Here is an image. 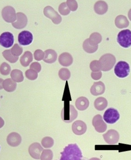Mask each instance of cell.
Returning a JSON list of instances; mask_svg holds the SVG:
<instances>
[{
	"label": "cell",
	"instance_id": "cell-42",
	"mask_svg": "<svg viewBox=\"0 0 131 160\" xmlns=\"http://www.w3.org/2000/svg\"><path fill=\"white\" fill-rule=\"evenodd\" d=\"M4 125V121L2 118L0 117V128H2Z\"/></svg>",
	"mask_w": 131,
	"mask_h": 160
},
{
	"label": "cell",
	"instance_id": "cell-18",
	"mask_svg": "<svg viewBox=\"0 0 131 160\" xmlns=\"http://www.w3.org/2000/svg\"><path fill=\"white\" fill-rule=\"evenodd\" d=\"M44 57L43 60L46 63L48 64H52L56 61L57 58V54L56 52L54 50H46L44 52Z\"/></svg>",
	"mask_w": 131,
	"mask_h": 160
},
{
	"label": "cell",
	"instance_id": "cell-25",
	"mask_svg": "<svg viewBox=\"0 0 131 160\" xmlns=\"http://www.w3.org/2000/svg\"><path fill=\"white\" fill-rule=\"evenodd\" d=\"M33 60V56L31 52L30 51H26L20 58V62L22 66L27 67L30 65Z\"/></svg>",
	"mask_w": 131,
	"mask_h": 160
},
{
	"label": "cell",
	"instance_id": "cell-29",
	"mask_svg": "<svg viewBox=\"0 0 131 160\" xmlns=\"http://www.w3.org/2000/svg\"><path fill=\"white\" fill-rule=\"evenodd\" d=\"M3 56L7 60L11 63H14L18 61L19 57L13 56L11 52V50H6L2 52Z\"/></svg>",
	"mask_w": 131,
	"mask_h": 160
},
{
	"label": "cell",
	"instance_id": "cell-19",
	"mask_svg": "<svg viewBox=\"0 0 131 160\" xmlns=\"http://www.w3.org/2000/svg\"><path fill=\"white\" fill-rule=\"evenodd\" d=\"M59 62L63 67H68L72 64L73 58L69 53L68 52H64L59 56Z\"/></svg>",
	"mask_w": 131,
	"mask_h": 160
},
{
	"label": "cell",
	"instance_id": "cell-11",
	"mask_svg": "<svg viewBox=\"0 0 131 160\" xmlns=\"http://www.w3.org/2000/svg\"><path fill=\"white\" fill-rule=\"evenodd\" d=\"M14 42V37L11 32H7L0 35V45L5 48L12 47Z\"/></svg>",
	"mask_w": 131,
	"mask_h": 160
},
{
	"label": "cell",
	"instance_id": "cell-17",
	"mask_svg": "<svg viewBox=\"0 0 131 160\" xmlns=\"http://www.w3.org/2000/svg\"><path fill=\"white\" fill-rule=\"evenodd\" d=\"M105 91V86L102 81L95 82L91 88V93L92 95H100L104 93Z\"/></svg>",
	"mask_w": 131,
	"mask_h": 160
},
{
	"label": "cell",
	"instance_id": "cell-12",
	"mask_svg": "<svg viewBox=\"0 0 131 160\" xmlns=\"http://www.w3.org/2000/svg\"><path fill=\"white\" fill-rule=\"evenodd\" d=\"M33 39L32 33L28 31H23L18 35V42L20 45L22 46H28L31 44Z\"/></svg>",
	"mask_w": 131,
	"mask_h": 160
},
{
	"label": "cell",
	"instance_id": "cell-26",
	"mask_svg": "<svg viewBox=\"0 0 131 160\" xmlns=\"http://www.w3.org/2000/svg\"><path fill=\"white\" fill-rule=\"evenodd\" d=\"M11 77L14 82L18 83L22 82L24 79L22 72L18 69H14L12 71L11 73Z\"/></svg>",
	"mask_w": 131,
	"mask_h": 160
},
{
	"label": "cell",
	"instance_id": "cell-43",
	"mask_svg": "<svg viewBox=\"0 0 131 160\" xmlns=\"http://www.w3.org/2000/svg\"><path fill=\"white\" fill-rule=\"evenodd\" d=\"M4 80L2 78H0V90H2L3 88V83Z\"/></svg>",
	"mask_w": 131,
	"mask_h": 160
},
{
	"label": "cell",
	"instance_id": "cell-21",
	"mask_svg": "<svg viewBox=\"0 0 131 160\" xmlns=\"http://www.w3.org/2000/svg\"><path fill=\"white\" fill-rule=\"evenodd\" d=\"M89 101L87 98L84 97H79L76 100L75 105L79 111H83L88 108L89 106Z\"/></svg>",
	"mask_w": 131,
	"mask_h": 160
},
{
	"label": "cell",
	"instance_id": "cell-23",
	"mask_svg": "<svg viewBox=\"0 0 131 160\" xmlns=\"http://www.w3.org/2000/svg\"><path fill=\"white\" fill-rule=\"evenodd\" d=\"M108 106V101L104 97H99L96 98L94 102V107L96 110L102 111Z\"/></svg>",
	"mask_w": 131,
	"mask_h": 160
},
{
	"label": "cell",
	"instance_id": "cell-35",
	"mask_svg": "<svg viewBox=\"0 0 131 160\" xmlns=\"http://www.w3.org/2000/svg\"><path fill=\"white\" fill-rule=\"evenodd\" d=\"M25 74L27 78L30 80H35L38 77V72L30 69L26 72Z\"/></svg>",
	"mask_w": 131,
	"mask_h": 160
},
{
	"label": "cell",
	"instance_id": "cell-14",
	"mask_svg": "<svg viewBox=\"0 0 131 160\" xmlns=\"http://www.w3.org/2000/svg\"><path fill=\"white\" fill-rule=\"evenodd\" d=\"M72 131L75 135L81 136L86 133L87 131V125L84 122L77 120L72 124Z\"/></svg>",
	"mask_w": 131,
	"mask_h": 160
},
{
	"label": "cell",
	"instance_id": "cell-16",
	"mask_svg": "<svg viewBox=\"0 0 131 160\" xmlns=\"http://www.w3.org/2000/svg\"><path fill=\"white\" fill-rule=\"evenodd\" d=\"M22 138L21 135L16 132H12L7 136V141L8 145L15 147L20 145L21 142Z\"/></svg>",
	"mask_w": 131,
	"mask_h": 160
},
{
	"label": "cell",
	"instance_id": "cell-8",
	"mask_svg": "<svg viewBox=\"0 0 131 160\" xmlns=\"http://www.w3.org/2000/svg\"><path fill=\"white\" fill-rule=\"evenodd\" d=\"M44 15L52 20L55 24H59L62 22V17L56 11L50 6H47L44 10Z\"/></svg>",
	"mask_w": 131,
	"mask_h": 160
},
{
	"label": "cell",
	"instance_id": "cell-1",
	"mask_svg": "<svg viewBox=\"0 0 131 160\" xmlns=\"http://www.w3.org/2000/svg\"><path fill=\"white\" fill-rule=\"evenodd\" d=\"M60 160H82V151L76 143L68 144L61 152Z\"/></svg>",
	"mask_w": 131,
	"mask_h": 160
},
{
	"label": "cell",
	"instance_id": "cell-39",
	"mask_svg": "<svg viewBox=\"0 0 131 160\" xmlns=\"http://www.w3.org/2000/svg\"><path fill=\"white\" fill-rule=\"evenodd\" d=\"M66 3L69 9L71 11H75L78 8L77 2L75 1H68Z\"/></svg>",
	"mask_w": 131,
	"mask_h": 160
},
{
	"label": "cell",
	"instance_id": "cell-3",
	"mask_svg": "<svg viewBox=\"0 0 131 160\" xmlns=\"http://www.w3.org/2000/svg\"><path fill=\"white\" fill-rule=\"evenodd\" d=\"M101 70L104 72L109 71L113 68L116 62V58L110 53L104 54L99 60Z\"/></svg>",
	"mask_w": 131,
	"mask_h": 160
},
{
	"label": "cell",
	"instance_id": "cell-2",
	"mask_svg": "<svg viewBox=\"0 0 131 160\" xmlns=\"http://www.w3.org/2000/svg\"><path fill=\"white\" fill-rule=\"evenodd\" d=\"M78 115V112L71 104L65 105L61 112L62 120L67 123L72 122L76 119Z\"/></svg>",
	"mask_w": 131,
	"mask_h": 160
},
{
	"label": "cell",
	"instance_id": "cell-36",
	"mask_svg": "<svg viewBox=\"0 0 131 160\" xmlns=\"http://www.w3.org/2000/svg\"><path fill=\"white\" fill-rule=\"evenodd\" d=\"M90 68L92 72H98L101 70V66L98 60H95L92 61L90 65Z\"/></svg>",
	"mask_w": 131,
	"mask_h": 160
},
{
	"label": "cell",
	"instance_id": "cell-24",
	"mask_svg": "<svg viewBox=\"0 0 131 160\" xmlns=\"http://www.w3.org/2000/svg\"><path fill=\"white\" fill-rule=\"evenodd\" d=\"M3 87L6 91L11 92L16 90L17 84L11 78H7L4 81Z\"/></svg>",
	"mask_w": 131,
	"mask_h": 160
},
{
	"label": "cell",
	"instance_id": "cell-15",
	"mask_svg": "<svg viewBox=\"0 0 131 160\" xmlns=\"http://www.w3.org/2000/svg\"><path fill=\"white\" fill-rule=\"evenodd\" d=\"M17 19L16 22L12 23V25L16 29H22L26 26L27 24V18L26 15L21 12L16 14Z\"/></svg>",
	"mask_w": 131,
	"mask_h": 160
},
{
	"label": "cell",
	"instance_id": "cell-40",
	"mask_svg": "<svg viewBox=\"0 0 131 160\" xmlns=\"http://www.w3.org/2000/svg\"><path fill=\"white\" fill-rule=\"evenodd\" d=\"M30 69L38 73L40 72L41 70V65L38 62H34L30 65Z\"/></svg>",
	"mask_w": 131,
	"mask_h": 160
},
{
	"label": "cell",
	"instance_id": "cell-28",
	"mask_svg": "<svg viewBox=\"0 0 131 160\" xmlns=\"http://www.w3.org/2000/svg\"><path fill=\"white\" fill-rule=\"evenodd\" d=\"M83 48L86 52L89 53H92L95 52L98 48V45L96 46H92L91 45L89 42V39L85 40L83 43Z\"/></svg>",
	"mask_w": 131,
	"mask_h": 160
},
{
	"label": "cell",
	"instance_id": "cell-6",
	"mask_svg": "<svg viewBox=\"0 0 131 160\" xmlns=\"http://www.w3.org/2000/svg\"><path fill=\"white\" fill-rule=\"evenodd\" d=\"M120 118V115L117 110L110 108L105 111L104 115V119L109 124H114L117 122Z\"/></svg>",
	"mask_w": 131,
	"mask_h": 160
},
{
	"label": "cell",
	"instance_id": "cell-27",
	"mask_svg": "<svg viewBox=\"0 0 131 160\" xmlns=\"http://www.w3.org/2000/svg\"><path fill=\"white\" fill-rule=\"evenodd\" d=\"M102 36L98 32H93L90 35L89 42L91 45L92 46H96L98 45L102 41Z\"/></svg>",
	"mask_w": 131,
	"mask_h": 160
},
{
	"label": "cell",
	"instance_id": "cell-41",
	"mask_svg": "<svg viewBox=\"0 0 131 160\" xmlns=\"http://www.w3.org/2000/svg\"><path fill=\"white\" fill-rule=\"evenodd\" d=\"M91 76L94 80H98L102 77V73L101 71L98 72H92Z\"/></svg>",
	"mask_w": 131,
	"mask_h": 160
},
{
	"label": "cell",
	"instance_id": "cell-7",
	"mask_svg": "<svg viewBox=\"0 0 131 160\" xmlns=\"http://www.w3.org/2000/svg\"><path fill=\"white\" fill-rule=\"evenodd\" d=\"M2 14L3 19L8 23H13L17 19L15 9L11 6L4 8L2 10Z\"/></svg>",
	"mask_w": 131,
	"mask_h": 160
},
{
	"label": "cell",
	"instance_id": "cell-5",
	"mask_svg": "<svg viewBox=\"0 0 131 160\" xmlns=\"http://www.w3.org/2000/svg\"><path fill=\"white\" fill-rule=\"evenodd\" d=\"M130 71V66L127 62L120 61L118 62L114 69V72L116 76L119 78L127 77Z\"/></svg>",
	"mask_w": 131,
	"mask_h": 160
},
{
	"label": "cell",
	"instance_id": "cell-44",
	"mask_svg": "<svg viewBox=\"0 0 131 160\" xmlns=\"http://www.w3.org/2000/svg\"><path fill=\"white\" fill-rule=\"evenodd\" d=\"M128 16H129V19L131 21V8L130 9L129 13H128Z\"/></svg>",
	"mask_w": 131,
	"mask_h": 160
},
{
	"label": "cell",
	"instance_id": "cell-13",
	"mask_svg": "<svg viewBox=\"0 0 131 160\" xmlns=\"http://www.w3.org/2000/svg\"><path fill=\"white\" fill-rule=\"evenodd\" d=\"M44 150L40 143L34 142L30 146L28 151L31 158L39 160L40 159L41 153Z\"/></svg>",
	"mask_w": 131,
	"mask_h": 160
},
{
	"label": "cell",
	"instance_id": "cell-4",
	"mask_svg": "<svg viewBox=\"0 0 131 160\" xmlns=\"http://www.w3.org/2000/svg\"><path fill=\"white\" fill-rule=\"evenodd\" d=\"M117 42L120 46L128 48L131 46V31L129 29H125L119 32L117 35Z\"/></svg>",
	"mask_w": 131,
	"mask_h": 160
},
{
	"label": "cell",
	"instance_id": "cell-37",
	"mask_svg": "<svg viewBox=\"0 0 131 160\" xmlns=\"http://www.w3.org/2000/svg\"><path fill=\"white\" fill-rule=\"evenodd\" d=\"M59 11L61 15H67L70 13V10L68 8L67 3L63 2L60 5L59 7Z\"/></svg>",
	"mask_w": 131,
	"mask_h": 160
},
{
	"label": "cell",
	"instance_id": "cell-34",
	"mask_svg": "<svg viewBox=\"0 0 131 160\" xmlns=\"http://www.w3.org/2000/svg\"><path fill=\"white\" fill-rule=\"evenodd\" d=\"M10 50L12 54L15 57H19L23 52L22 48L18 44H15Z\"/></svg>",
	"mask_w": 131,
	"mask_h": 160
},
{
	"label": "cell",
	"instance_id": "cell-32",
	"mask_svg": "<svg viewBox=\"0 0 131 160\" xmlns=\"http://www.w3.org/2000/svg\"><path fill=\"white\" fill-rule=\"evenodd\" d=\"M11 70V67L6 62H3L0 66V73L3 75H8Z\"/></svg>",
	"mask_w": 131,
	"mask_h": 160
},
{
	"label": "cell",
	"instance_id": "cell-45",
	"mask_svg": "<svg viewBox=\"0 0 131 160\" xmlns=\"http://www.w3.org/2000/svg\"><path fill=\"white\" fill-rule=\"evenodd\" d=\"M89 160H100V159L98 158H91L90 159H89Z\"/></svg>",
	"mask_w": 131,
	"mask_h": 160
},
{
	"label": "cell",
	"instance_id": "cell-10",
	"mask_svg": "<svg viewBox=\"0 0 131 160\" xmlns=\"http://www.w3.org/2000/svg\"><path fill=\"white\" fill-rule=\"evenodd\" d=\"M104 139L107 143L111 145L116 144L119 138V134L115 130H110L103 135Z\"/></svg>",
	"mask_w": 131,
	"mask_h": 160
},
{
	"label": "cell",
	"instance_id": "cell-20",
	"mask_svg": "<svg viewBox=\"0 0 131 160\" xmlns=\"http://www.w3.org/2000/svg\"><path fill=\"white\" fill-rule=\"evenodd\" d=\"M94 8L96 14L104 15L108 11V6L107 3L104 1H98L95 4Z\"/></svg>",
	"mask_w": 131,
	"mask_h": 160
},
{
	"label": "cell",
	"instance_id": "cell-9",
	"mask_svg": "<svg viewBox=\"0 0 131 160\" xmlns=\"http://www.w3.org/2000/svg\"><path fill=\"white\" fill-rule=\"evenodd\" d=\"M92 125L96 131L99 133H103L106 131L107 125L103 120L102 116L97 114L92 119Z\"/></svg>",
	"mask_w": 131,
	"mask_h": 160
},
{
	"label": "cell",
	"instance_id": "cell-22",
	"mask_svg": "<svg viewBox=\"0 0 131 160\" xmlns=\"http://www.w3.org/2000/svg\"><path fill=\"white\" fill-rule=\"evenodd\" d=\"M115 25L118 28L121 29L129 27V22L126 16L123 15H119L115 18Z\"/></svg>",
	"mask_w": 131,
	"mask_h": 160
},
{
	"label": "cell",
	"instance_id": "cell-31",
	"mask_svg": "<svg viewBox=\"0 0 131 160\" xmlns=\"http://www.w3.org/2000/svg\"><path fill=\"white\" fill-rule=\"evenodd\" d=\"M53 153L50 149H44L40 157L41 160H52Z\"/></svg>",
	"mask_w": 131,
	"mask_h": 160
},
{
	"label": "cell",
	"instance_id": "cell-30",
	"mask_svg": "<svg viewBox=\"0 0 131 160\" xmlns=\"http://www.w3.org/2000/svg\"><path fill=\"white\" fill-rule=\"evenodd\" d=\"M41 143L45 148H50L54 144V140L51 137H46L42 140Z\"/></svg>",
	"mask_w": 131,
	"mask_h": 160
},
{
	"label": "cell",
	"instance_id": "cell-33",
	"mask_svg": "<svg viewBox=\"0 0 131 160\" xmlns=\"http://www.w3.org/2000/svg\"><path fill=\"white\" fill-rule=\"evenodd\" d=\"M59 77L63 80H67L69 79L71 73L69 71L67 68H62L59 72Z\"/></svg>",
	"mask_w": 131,
	"mask_h": 160
},
{
	"label": "cell",
	"instance_id": "cell-38",
	"mask_svg": "<svg viewBox=\"0 0 131 160\" xmlns=\"http://www.w3.org/2000/svg\"><path fill=\"white\" fill-rule=\"evenodd\" d=\"M34 58L38 61L43 60L44 57V52L41 50L38 49L35 51L34 53Z\"/></svg>",
	"mask_w": 131,
	"mask_h": 160
}]
</instances>
